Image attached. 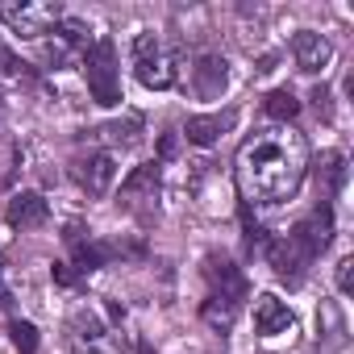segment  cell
Listing matches in <instances>:
<instances>
[{
	"mask_svg": "<svg viewBox=\"0 0 354 354\" xmlns=\"http://www.w3.org/2000/svg\"><path fill=\"white\" fill-rule=\"evenodd\" d=\"M138 129H142V121H138V117H129L125 125L117 121V125H109L104 133H109L113 142H121V146H133V142H138Z\"/></svg>",
	"mask_w": 354,
	"mask_h": 354,
	"instance_id": "d6986e66",
	"label": "cell"
},
{
	"mask_svg": "<svg viewBox=\"0 0 354 354\" xmlns=\"http://www.w3.org/2000/svg\"><path fill=\"white\" fill-rule=\"evenodd\" d=\"M9 342H13L21 354H34V350H38V329H34L30 321H13V325H9Z\"/></svg>",
	"mask_w": 354,
	"mask_h": 354,
	"instance_id": "ac0fdd59",
	"label": "cell"
},
{
	"mask_svg": "<svg viewBox=\"0 0 354 354\" xmlns=\"http://www.w3.org/2000/svg\"><path fill=\"white\" fill-rule=\"evenodd\" d=\"M342 184H346V158L337 150H325L321 162H317V192H321V201H333L342 192Z\"/></svg>",
	"mask_w": 354,
	"mask_h": 354,
	"instance_id": "5bb4252c",
	"label": "cell"
},
{
	"mask_svg": "<svg viewBox=\"0 0 354 354\" xmlns=\"http://www.w3.org/2000/svg\"><path fill=\"white\" fill-rule=\"evenodd\" d=\"M154 192H158V167H154V162L138 167L129 180L121 184V201H125L129 209H138V201H142V196H146V201H154Z\"/></svg>",
	"mask_w": 354,
	"mask_h": 354,
	"instance_id": "2e32d148",
	"label": "cell"
},
{
	"mask_svg": "<svg viewBox=\"0 0 354 354\" xmlns=\"http://www.w3.org/2000/svg\"><path fill=\"white\" fill-rule=\"evenodd\" d=\"M292 55H296V67H300V71L317 75V71H325V67H329V59H333V46H329V38H325V34L300 30V34L292 38Z\"/></svg>",
	"mask_w": 354,
	"mask_h": 354,
	"instance_id": "ba28073f",
	"label": "cell"
},
{
	"mask_svg": "<svg viewBox=\"0 0 354 354\" xmlns=\"http://www.w3.org/2000/svg\"><path fill=\"white\" fill-rule=\"evenodd\" d=\"M138 354H150V350H146V346H142V350H138Z\"/></svg>",
	"mask_w": 354,
	"mask_h": 354,
	"instance_id": "484cf974",
	"label": "cell"
},
{
	"mask_svg": "<svg viewBox=\"0 0 354 354\" xmlns=\"http://www.w3.org/2000/svg\"><path fill=\"white\" fill-rule=\"evenodd\" d=\"M308 263V254H304V246L288 234V238H279L275 246H271V267H275V275H283V279H300V267Z\"/></svg>",
	"mask_w": 354,
	"mask_h": 354,
	"instance_id": "9a60e30c",
	"label": "cell"
},
{
	"mask_svg": "<svg viewBox=\"0 0 354 354\" xmlns=\"http://www.w3.org/2000/svg\"><path fill=\"white\" fill-rule=\"evenodd\" d=\"M254 329H259L263 337H279V333H292V329H296V317H292V308H288L279 296L263 292V296L254 300Z\"/></svg>",
	"mask_w": 354,
	"mask_h": 354,
	"instance_id": "52a82bcc",
	"label": "cell"
},
{
	"mask_svg": "<svg viewBox=\"0 0 354 354\" xmlns=\"http://www.w3.org/2000/svg\"><path fill=\"white\" fill-rule=\"evenodd\" d=\"M55 279H59V283H67V288H71V283H75V271H71V267H67V263H55Z\"/></svg>",
	"mask_w": 354,
	"mask_h": 354,
	"instance_id": "603a6c76",
	"label": "cell"
},
{
	"mask_svg": "<svg viewBox=\"0 0 354 354\" xmlns=\"http://www.w3.org/2000/svg\"><path fill=\"white\" fill-rule=\"evenodd\" d=\"M0 75H5V80H9V75H21V59H17L5 42H0Z\"/></svg>",
	"mask_w": 354,
	"mask_h": 354,
	"instance_id": "44dd1931",
	"label": "cell"
},
{
	"mask_svg": "<svg viewBox=\"0 0 354 354\" xmlns=\"http://www.w3.org/2000/svg\"><path fill=\"white\" fill-rule=\"evenodd\" d=\"M9 304V283H5V267H0V308Z\"/></svg>",
	"mask_w": 354,
	"mask_h": 354,
	"instance_id": "cb8c5ba5",
	"label": "cell"
},
{
	"mask_svg": "<svg viewBox=\"0 0 354 354\" xmlns=\"http://www.w3.org/2000/svg\"><path fill=\"white\" fill-rule=\"evenodd\" d=\"M67 342L75 354H125V333L104 325L100 308H92V304H80L67 317Z\"/></svg>",
	"mask_w": 354,
	"mask_h": 354,
	"instance_id": "7a4b0ae2",
	"label": "cell"
},
{
	"mask_svg": "<svg viewBox=\"0 0 354 354\" xmlns=\"http://www.w3.org/2000/svg\"><path fill=\"white\" fill-rule=\"evenodd\" d=\"M230 84V63L221 55H201L196 67H192V88L201 100H217Z\"/></svg>",
	"mask_w": 354,
	"mask_h": 354,
	"instance_id": "9c48e42d",
	"label": "cell"
},
{
	"mask_svg": "<svg viewBox=\"0 0 354 354\" xmlns=\"http://www.w3.org/2000/svg\"><path fill=\"white\" fill-rule=\"evenodd\" d=\"M267 113H271L275 121H283V125H288V121H292V117L300 113V100H296V96H292L288 88H275V92L267 96Z\"/></svg>",
	"mask_w": 354,
	"mask_h": 354,
	"instance_id": "e0dca14e",
	"label": "cell"
},
{
	"mask_svg": "<svg viewBox=\"0 0 354 354\" xmlns=\"http://www.w3.org/2000/svg\"><path fill=\"white\" fill-rule=\"evenodd\" d=\"M158 150H162V158H171V154H175V138H162V146H158Z\"/></svg>",
	"mask_w": 354,
	"mask_h": 354,
	"instance_id": "d4e9b609",
	"label": "cell"
},
{
	"mask_svg": "<svg viewBox=\"0 0 354 354\" xmlns=\"http://www.w3.org/2000/svg\"><path fill=\"white\" fill-rule=\"evenodd\" d=\"M304 171H308V146L288 125L259 129L238 150V180H242V192L254 205L292 201L304 184Z\"/></svg>",
	"mask_w": 354,
	"mask_h": 354,
	"instance_id": "6da1fadb",
	"label": "cell"
},
{
	"mask_svg": "<svg viewBox=\"0 0 354 354\" xmlns=\"http://www.w3.org/2000/svg\"><path fill=\"white\" fill-rule=\"evenodd\" d=\"M133 75L150 92H167L175 80H180V71H175V55L154 34H138L133 38Z\"/></svg>",
	"mask_w": 354,
	"mask_h": 354,
	"instance_id": "3957f363",
	"label": "cell"
},
{
	"mask_svg": "<svg viewBox=\"0 0 354 354\" xmlns=\"http://www.w3.org/2000/svg\"><path fill=\"white\" fill-rule=\"evenodd\" d=\"M0 21L21 38H42L63 21V9L59 5H26V0L21 5L17 0H0Z\"/></svg>",
	"mask_w": 354,
	"mask_h": 354,
	"instance_id": "5b68a950",
	"label": "cell"
},
{
	"mask_svg": "<svg viewBox=\"0 0 354 354\" xmlns=\"http://www.w3.org/2000/svg\"><path fill=\"white\" fill-rule=\"evenodd\" d=\"M84 75H88V92L96 104L113 109L121 100V80H117V50L109 38H96L84 50Z\"/></svg>",
	"mask_w": 354,
	"mask_h": 354,
	"instance_id": "277c9868",
	"label": "cell"
},
{
	"mask_svg": "<svg viewBox=\"0 0 354 354\" xmlns=\"http://www.w3.org/2000/svg\"><path fill=\"white\" fill-rule=\"evenodd\" d=\"M205 321H209V325H221V329H230V321H234V304L209 300V304H205Z\"/></svg>",
	"mask_w": 354,
	"mask_h": 354,
	"instance_id": "ffe728a7",
	"label": "cell"
},
{
	"mask_svg": "<svg viewBox=\"0 0 354 354\" xmlns=\"http://www.w3.org/2000/svg\"><path fill=\"white\" fill-rule=\"evenodd\" d=\"M234 125H238V113L225 109V113H209V117H188L184 133H188L192 146H213V142H221V133H230Z\"/></svg>",
	"mask_w": 354,
	"mask_h": 354,
	"instance_id": "30bf717a",
	"label": "cell"
},
{
	"mask_svg": "<svg viewBox=\"0 0 354 354\" xmlns=\"http://www.w3.org/2000/svg\"><path fill=\"white\" fill-rule=\"evenodd\" d=\"M75 180L84 184L88 196H109V188H113V180H117V162H113L109 154H92V158L80 162Z\"/></svg>",
	"mask_w": 354,
	"mask_h": 354,
	"instance_id": "7c38bea8",
	"label": "cell"
},
{
	"mask_svg": "<svg viewBox=\"0 0 354 354\" xmlns=\"http://www.w3.org/2000/svg\"><path fill=\"white\" fill-rule=\"evenodd\" d=\"M329 230H333V213H329V205H321L304 225H296V230H292V238H296V242L304 246V254L313 259L317 250H325V246H329Z\"/></svg>",
	"mask_w": 354,
	"mask_h": 354,
	"instance_id": "4fadbf2b",
	"label": "cell"
},
{
	"mask_svg": "<svg viewBox=\"0 0 354 354\" xmlns=\"http://www.w3.org/2000/svg\"><path fill=\"white\" fill-rule=\"evenodd\" d=\"M50 34H55V38L46 42V59H50L55 67L67 63L75 50H88V46H92V30H88V21H80V17H63Z\"/></svg>",
	"mask_w": 354,
	"mask_h": 354,
	"instance_id": "8992f818",
	"label": "cell"
},
{
	"mask_svg": "<svg viewBox=\"0 0 354 354\" xmlns=\"http://www.w3.org/2000/svg\"><path fill=\"white\" fill-rule=\"evenodd\" d=\"M337 288H342L346 296L354 292V259H342V263H337Z\"/></svg>",
	"mask_w": 354,
	"mask_h": 354,
	"instance_id": "7402d4cb",
	"label": "cell"
},
{
	"mask_svg": "<svg viewBox=\"0 0 354 354\" xmlns=\"http://www.w3.org/2000/svg\"><path fill=\"white\" fill-rule=\"evenodd\" d=\"M46 217H50V209L38 192H17L5 209V221L13 230H38V225H46Z\"/></svg>",
	"mask_w": 354,
	"mask_h": 354,
	"instance_id": "8fae6325",
	"label": "cell"
}]
</instances>
